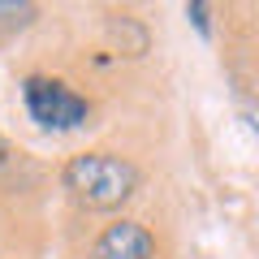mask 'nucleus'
Listing matches in <instances>:
<instances>
[{
    "instance_id": "20e7f679",
    "label": "nucleus",
    "mask_w": 259,
    "mask_h": 259,
    "mask_svg": "<svg viewBox=\"0 0 259 259\" xmlns=\"http://www.w3.org/2000/svg\"><path fill=\"white\" fill-rule=\"evenodd\" d=\"M35 5H26V0H0V35H9V30H22L35 22Z\"/></svg>"
},
{
    "instance_id": "7ed1b4c3",
    "label": "nucleus",
    "mask_w": 259,
    "mask_h": 259,
    "mask_svg": "<svg viewBox=\"0 0 259 259\" xmlns=\"http://www.w3.org/2000/svg\"><path fill=\"white\" fill-rule=\"evenodd\" d=\"M87 259H156V238L139 221H121V225H108L95 238Z\"/></svg>"
},
{
    "instance_id": "f03ea898",
    "label": "nucleus",
    "mask_w": 259,
    "mask_h": 259,
    "mask_svg": "<svg viewBox=\"0 0 259 259\" xmlns=\"http://www.w3.org/2000/svg\"><path fill=\"white\" fill-rule=\"evenodd\" d=\"M22 95H26L30 117L44 130H74V125H82L87 112H91L82 95H74L65 82H56V78H26V82H22Z\"/></svg>"
},
{
    "instance_id": "39448f33",
    "label": "nucleus",
    "mask_w": 259,
    "mask_h": 259,
    "mask_svg": "<svg viewBox=\"0 0 259 259\" xmlns=\"http://www.w3.org/2000/svg\"><path fill=\"white\" fill-rule=\"evenodd\" d=\"M186 18L194 22V30H199V35H212V22H207V5H203V0L186 5Z\"/></svg>"
},
{
    "instance_id": "f257e3e1",
    "label": "nucleus",
    "mask_w": 259,
    "mask_h": 259,
    "mask_svg": "<svg viewBox=\"0 0 259 259\" xmlns=\"http://www.w3.org/2000/svg\"><path fill=\"white\" fill-rule=\"evenodd\" d=\"M61 182L82 207H91V212H112V207H121L130 194H134L139 168L130 164V160H121V156H108V151H87V156H74L65 164Z\"/></svg>"
}]
</instances>
